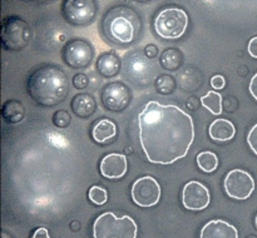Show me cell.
I'll return each mask as SVG.
<instances>
[{
    "label": "cell",
    "mask_w": 257,
    "mask_h": 238,
    "mask_svg": "<svg viewBox=\"0 0 257 238\" xmlns=\"http://www.w3.org/2000/svg\"><path fill=\"white\" fill-rule=\"evenodd\" d=\"M138 123L143 152L157 164H171L186 157L195 138L192 118L176 105L151 100L138 115Z\"/></svg>",
    "instance_id": "6da1fadb"
},
{
    "label": "cell",
    "mask_w": 257,
    "mask_h": 238,
    "mask_svg": "<svg viewBox=\"0 0 257 238\" xmlns=\"http://www.w3.org/2000/svg\"><path fill=\"white\" fill-rule=\"evenodd\" d=\"M27 89L35 103L43 107H52L65 98L69 89V80L60 68L44 65L30 74Z\"/></svg>",
    "instance_id": "7a4b0ae2"
},
{
    "label": "cell",
    "mask_w": 257,
    "mask_h": 238,
    "mask_svg": "<svg viewBox=\"0 0 257 238\" xmlns=\"http://www.w3.org/2000/svg\"><path fill=\"white\" fill-rule=\"evenodd\" d=\"M141 28L140 19L132 9L115 7L107 13L103 20V32L115 43L127 44L135 40Z\"/></svg>",
    "instance_id": "3957f363"
},
{
    "label": "cell",
    "mask_w": 257,
    "mask_h": 238,
    "mask_svg": "<svg viewBox=\"0 0 257 238\" xmlns=\"http://www.w3.org/2000/svg\"><path fill=\"white\" fill-rule=\"evenodd\" d=\"M94 238H136L137 224L130 215L117 217L114 213L105 212L93 224Z\"/></svg>",
    "instance_id": "277c9868"
},
{
    "label": "cell",
    "mask_w": 257,
    "mask_h": 238,
    "mask_svg": "<svg viewBox=\"0 0 257 238\" xmlns=\"http://www.w3.org/2000/svg\"><path fill=\"white\" fill-rule=\"evenodd\" d=\"M188 18L180 8H166L155 19V29L165 39H177L185 33Z\"/></svg>",
    "instance_id": "5b68a950"
},
{
    "label": "cell",
    "mask_w": 257,
    "mask_h": 238,
    "mask_svg": "<svg viewBox=\"0 0 257 238\" xmlns=\"http://www.w3.org/2000/svg\"><path fill=\"white\" fill-rule=\"evenodd\" d=\"M123 70L128 79L136 85L145 87L150 84L156 75V64L146 53L135 52L127 57Z\"/></svg>",
    "instance_id": "8992f818"
},
{
    "label": "cell",
    "mask_w": 257,
    "mask_h": 238,
    "mask_svg": "<svg viewBox=\"0 0 257 238\" xmlns=\"http://www.w3.org/2000/svg\"><path fill=\"white\" fill-rule=\"evenodd\" d=\"M32 39V30L28 23L19 17H8L3 22L2 43L8 50H22Z\"/></svg>",
    "instance_id": "52a82bcc"
},
{
    "label": "cell",
    "mask_w": 257,
    "mask_h": 238,
    "mask_svg": "<svg viewBox=\"0 0 257 238\" xmlns=\"http://www.w3.org/2000/svg\"><path fill=\"white\" fill-rule=\"evenodd\" d=\"M97 7L94 0H63L62 14L67 23L84 27L94 20Z\"/></svg>",
    "instance_id": "ba28073f"
},
{
    "label": "cell",
    "mask_w": 257,
    "mask_h": 238,
    "mask_svg": "<svg viewBox=\"0 0 257 238\" xmlns=\"http://www.w3.org/2000/svg\"><path fill=\"white\" fill-rule=\"evenodd\" d=\"M226 193L235 199H247L255 189V182L250 173L242 169H233L225 178Z\"/></svg>",
    "instance_id": "9c48e42d"
},
{
    "label": "cell",
    "mask_w": 257,
    "mask_h": 238,
    "mask_svg": "<svg viewBox=\"0 0 257 238\" xmlns=\"http://www.w3.org/2000/svg\"><path fill=\"white\" fill-rule=\"evenodd\" d=\"M132 198L136 204L141 207H152L157 204L161 198V187L152 177H142L132 185Z\"/></svg>",
    "instance_id": "30bf717a"
},
{
    "label": "cell",
    "mask_w": 257,
    "mask_h": 238,
    "mask_svg": "<svg viewBox=\"0 0 257 238\" xmlns=\"http://www.w3.org/2000/svg\"><path fill=\"white\" fill-rule=\"evenodd\" d=\"M94 55L93 47L82 39L70 40L63 49V59L72 68H85L90 64Z\"/></svg>",
    "instance_id": "8fae6325"
},
{
    "label": "cell",
    "mask_w": 257,
    "mask_h": 238,
    "mask_svg": "<svg viewBox=\"0 0 257 238\" xmlns=\"http://www.w3.org/2000/svg\"><path fill=\"white\" fill-rule=\"evenodd\" d=\"M211 195L207 188L200 182L187 183L182 192V203L187 209L202 210L210 204Z\"/></svg>",
    "instance_id": "7c38bea8"
},
{
    "label": "cell",
    "mask_w": 257,
    "mask_h": 238,
    "mask_svg": "<svg viewBox=\"0 0 257 238\" xmlns=\"http://www.w3.org/2000/svg\"><path fill=\"white\" fill-rule=\"evenodd\" d=\"M131 98H132V94L130 89L122 83L108 84L102 92L103 104L108 110H113V112H119L124 109L130 104Z\"/></svg>",
    "instance_id": "4fadbf2b"
},
{
    "label": "cell",
    "mask_w": 257,
    "mask_h": 238,
    "mask_svg": "<svg viewBox=\"0 0 257 238\" xmlns=\"http://www.w3.org/2000/svg\"><path fill=\"white\" fill-rule=\"evenodd\" d=\"M127 172V158L118 153H112L103 158L100 163V173L105 178L117 179Z\"/></svg>",
    "instance_id": "5bb4252c"
},
{
    "label": "cell",
    "mask_w": 257,
    "mask_h": 238,
    "mask_svg": "<svg viewBox=\"0 0 257 238\" xmlns=\"http://www.w3.org/2000/svg\"><path fill=\"white\" fill-rule=\"evenodd\" d=\"M200 238H238V232L226 220L215 219L202 228Z\"/></svg>",
    "instance_id": "9a60e30c"
},
{
    "label": "cell",
    "mask_w": 257,
    "mask_h": 238,
    "mask_svg": "<svg viewBox=\"0 0 257 238\" xmlns=\"http://www.w3.org/2000/svg\"><path fill=\"white\" fill-rule=\"evenodd\" d=\"M211 138L218 142H226L235 137V125L227 119H216L208 129Z\"/></svg>",
    "instance_id": "2e32d148"
},
{
    "label": "cell",
    "mask_w": 257,
    "mask_h": 238,
    "mask_svg": "<svg viewBox=\"0 0 257 238\" xmlns=\"http://www.w3.org/2000/svg\"><path fill=\"white\" fill-rule=\"evenodd\" d=\"M73 112L80 118H88L94 113L97 104H95L94 98L88 94L75 95L72 102Z\"/></svg>",
    "instance_id": "e0dca14e"
},
{
    "label": "cell",
    "mask_w": 257,
    "mask_h": 238,
    "mask_svg": "<svg viewBox=\"0 0 257 238\" xmlns=\"http://www.w3.org/2000/svg\"><path fill=\"white\" fill-rule=\"evenodd\" d=\"M97 68L100 74L104 77H114L120 69L119 58L112 53H104L98 58Z\"/></svg>",
    "instance_id": "ac0fdd59"
},
{
    "label": "cell",
    "mask_w": 257,
    "mask_h": 238,
    "mask_svg": "<svg viewBox=\"0 0 257 238\" xmlns=\"http://www.w3.org/2000/svg\"><path fill=\"white\" fill-rule=\"evenodd\" d=\"M25 110L24 107L18 100H8L4 105H3V117L10 124L14 123L22 122L24 118Z\"/></svg>",
    "instance_id": "d6986e66"
},
{
    "label": "cell",
    "mask_w": 257,
    "mask_h": 238,
    "mask_svg": "<svg viewBox=\"0 0 257 238\" xmlns=\"http://www.w3.org/2000/svg\"><path fill=\"white\" fill-rule=\"evenodd\" d=\"M115 133H117V129H115L114 123L108 119H102L93 128V138L98 143L107 142L108 139L114 137Z\"/></svg>",
    "instance_id": "ffe728a7"
},
{
    "label": "cell",
    "mask_w": 257,
    "mask_h": 238,
    "mask_svg": "<svg viewBox=\"0 0 257 238\" xmlns=\"http://www.w3.org/2000/svg\"><path fill=\"white\" fill-rule=\"evenodd\" d=\"M201 103L203 107L207 108L212 114L218 115L222 112V97L216 92H210L201 98Z\"/></svg>",
    "instance_id": "44dd1931"
},
{
    "label": "cell",
    "mask_w": 257,
    "mask_h": 238,
    "mask_svg": "<svg viewBox=\"0 0 257 238\" xmlns=\"http://www.w3.org/2000/svg\"><path fill=\"white\" fill-rule=\"evenodd\" d=\"M197 164L203 172L211 173L217 168L218 158L212 152H202L197 155Z\"/></svg>",
    "instance_id": "7402d4cb"
},
{
    "label": "cell",
    "mask_w": 257,
    "mask_h": 238,
    "mask_svg": "<svg viewBox=\"0 0 257 238\" xmlns=\"http://www.w3.org/2000/svg\"><path fill=\"white\" fill-rule=\"evenodd\" d=\"M181 63H182V55L176 49L166 50L161 57V64L166 69H177Z\"/></svg>",
    "instance_id": "603a6c76"
},
{
    "label": "cell",
    "mask_w": 257,
    "mask_h": 238,
    "mask_svg": "<svg viewBox=\"0 0 257 238\" xmlns=\"http://www.w3.org/2000/svg\"><path fill=\"white\" fill-rule=\"evenodd\" d=\"M88 197L95 204H104L108 199L107 190L102 187H98V185H94L89 189V193H88Z\"/></svg>",
    "instance_id": "cb8c5ba5"
},
{
    "label": "cell",
    "mask_w": 257,
    "mask_h": 238,
    "mask_svg": "<svg viewBox=\"0 0 257 238\" xmlns=\"http://www.w3.org/2000/svg\"><path fill=\"white\" fill-rule=\"evenodd\" d=\"M175 87V82H173L172 77H168V75H163L161 79L157 80V89L158 92L165 93V90H167L166 93H170L171 90Z\"/></svg>",
    "instance_id": "d4e9b609"
},
{
    "label": "cell",
    "mask_w": 257,
    "mask_h": 238,
    "mask_svg": "<svg viewBox=\"0 0 257 238\" xmlns=\"http://www.w3.org/2000/svg\"><path fill=\"white\" fill-rule=\"evenodd\" d=\"M247 143L251 149H252V152L257 155V124L251 128L250 133L247 135Z\"/></svg>",
    "instance_id": "484cf974"
},
{
    "label": "cell",
    "mask_w": 257,
    "mask_h": 238,
    "mask_svg": "<svg viewBox=\"0 0 257 238\" xmlns=\"http://www.w3.org/2000/svg\"><path fill=\"white\" fill-rule=\"evenodd\" d=\"M73 84L77 89H84L88 85V78L84 74H77L73 79Z\"/></svg>",
    "instance_id": "4316f807"
},
{
    "label": "cell",
    "mask_w": 257,
    "mask_h": 238,
    "mask_svg": "<svg viewBox=\"0 0 257 238\" xmlns=\"http://www.w3.org/2000/svg\"><path fill=\"white\" fill-rule=\"evenodd\" d=\"M225 78H223L222 75H215V77L211 79V85H212V88H215V89H222V88L225 87Z\"/></svg>",
    "instance_id": "83f0119b"
},
{
    "label": "cell",
    "mask_w": 257,
    "mask_h": 238,
    "mask_svg": "<svg viewBox=\"0 0 257 238\" xmlns=\"http://www.w3.org/2000/svg\"><path fill=\"white\" fill-rule=\"evenodd\" d=\"M248 53H250L251 57L257 59V37L252 38L248 43Z\"/></svg>",
    "instance_id": "f1b7e54d"
},
{
    "label": "cell",
    "mask_w": 257,
    "mask_h": 238,
    "mask_svg": "<svg viewBox=\"0 0 257 238\" xmlns=\"http://www.w3.org/2000/svg\"><path fill=\"white\" fill-rule=\"evenodd\" d=\"M33 238H50V235L47 228H38L33 234Z\"/></svg>",
    "instance_id": "f546056e"
},
{
    "label": "cell",
    "mask_w": 257,
    "mask_h": 238,
    "mask_svg": "<svg viewBox=\"0 0 257 238\" xmlns=\"http://www.w3.org/2000/svg\"><path fill=\"white\" fill-rule=\"evenodd\" d=\"M250 92L252 94V97L257 100V73L252 77L250 83Z\"/></svg>",
    "instance_id": "4dcf8cb0"
},
{
    "label": "cell",
    "mask_w": 257,
    "mask_h": 238,
    "mask_svg": "<svg viewBox=\"0 0 257 238\" xmlns=\"http://www.w3.org/2000/svg\"><path fill=\"white\" fill-rule=\"evenodd\" d=\"M28 2H32V3H48L50 0H28Z\"/></svg>",
    "instance_id": "1f68e13d"
},
{
    "label": "cell",
    "mask_w": 257,
    "mask_h": 238,
    "mask_svg": "<svg viewBox=\"0 0 257 238\" xmlns=\"http://www.w3.org/2000/svg\"><path fill=\"white\" fill-rule=\"evenodd\" d=\"M137 2H148V0H137Z\"/></svg>",
    "instance_id": "d6a6232c"
},
{
    "label": "cell",
    "mask_w": 257,
    "mask_h": 238,
    "mask_svg": "<svg viewBox=\"0 0 257 238\" xmlns=\"http://www.w3.org/2000/svg\"><path fill=\"white\" fill-rule=\"evenodd\" d=\"M255 223H256V227H257V215H256V220H255Z\"/></svg>",
    "instance_id": "836d02e7"
}]
</instances>
